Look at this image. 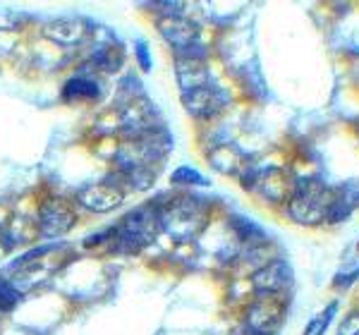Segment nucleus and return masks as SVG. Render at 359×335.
Listing matches in <instances>:
<instances>
[{
  "instance_id": "f257e3e1",
  "label": "nucleus",
  "mask_w": 359,
  "mask_h": 335,
  "mask_svg": "<svg viewBox=\"0 0 359 335\" xmlns=\"http://www.w3.org/2000/svg\"><path fill=\"white\" fill-rule=\"evenodd\" d=\"M156 216H158V225L163 233H168L177 242H187L194 240L204 230V225L208 221V209H206V201L187 194V196L170 199L168 204H163L156 211Z\"/></svg>"
},
{
  "instance_id": "f03ea898",
  "label": "nucleus",
  "mask_w": 359,
  "mask_h": 335,
  "mask_svg": "<svg viewBox=\"0 0 359 335\" xmlns=\"http://www.w3.org/2000/svg\"><path fill=\"white\" fill-rule=\"evenodd\" d=\"M158 216L156 211L142 209L127 213V216L120 221L118 228L111 230L113 235V252H123V254H132L144 249L147 245H151L156 238V230H158Z\"/></svg>"
},
{
  "instance_id": "7ed1b4c3",
  "label": "nucleus",
  "mask_w": 359,
  "mask_h": 335,
  "mask_svg": "<svg viewBox=\"0 0 359 335\" xmlns=\"http://www.w3.org/2000/svg\"><path fill=\"white\" fill-rule=\"evenodd\" d=\"M333 196L321 182L311 180L294 189L287 201V216L299 225H318L328 221V209H331Z\"/></svg>"
},
{
  "instance_id": "20e7f679",
  "label": "nucleus",
  "mask_w": 359,
  "mask_h": 335,
  "mask_svg": "<svg viewBox=\"0 0 359 335\" xmlns=\"http://www.w3.org/2000/svg\"><path fill=\"white\" fill-rule=\"evenodd\" d=\"M285 319V307L278 297H259L247 311V331L252 335H276Z\"/></svg>"
},
{
  "instance_id": "39448f33",
  "label": "nucleus",
  "mask_w": 359,
  "mask_h": 335,
  "mask_svg": "<svg viewBox=\"0 0 359 335\" xmlns=\"http://www.w3.org/2000/svg\"><path fill=\"white\" fill-rule=\"evenodd\" d=\"M182 103L187 108V113H192L194 118H211V115L221 113L228 103V94L216 84H204L199 89L182 91Z\"/></svg>"
},
{
  "instance_id": "423d86ee",
  "label": "nucleus",
  "mask_w": 359,
  "mask_h": 335,
  "mask_svg": "<svg viewBox=\"0 0 359 335\" xmlns=\"http://www.w3.org/2000/svg\"><path fill=\"white\" fill-rule=\"evenodd\" d=\"M77 223V216L62 199H50L39 209V233L43 238H60Z\"/></svg>"
},
{
  "instance_id": "0eeeda50",
  "label": "nucleus",
  "mask_w": 359,
  "mask_h": 335,
  "mask_svg": "<svg viewBox=\"0 0 359 335\" xmlns=\"http://www.w3.org/2000/svg\"><path fill=\"white\" fill-rule=\"evenodd\" d=\"M77 201L89 211L103 213V211H113L118 209L125 201V194L120 187H115L113 182H98V184H89V187L79 189L77 192Z\"/></svg>"
},
{
  "instance_id": "6e6552de",
  "label": "nucleus",
  "mask_w": 359,
  "mask_h": 335,
  "mask_svg": "<svg viewBox=\"0 0 359 335\" xmlns=\"http://www.w3.org/2000/svg\"><path fill=\"white\" fill-rule=\"evenodd\" d=\"M292 280V271L290 264L285 261H273V264H266L257 273L252 275V282L262 297H278V292H283Z\"/></svg>"
},
{
  "instance_id": "1a4fd4ad",
  "label": "nucleus",
  "mask_w": 359,
  "mask_h": 335,
  "mask_svg": "<svg viewBox=\"0 0 359 335\" xmlns=\"http://www.w3.org/2000/svg\"><path fill=\"white\" fill-rule=\"evenodd\" d=\"M158 32L175 50L187 48L196 39V25L192 20H184V17H161Z\"/></svg>"
},
{
  "instance_id": "9d476101",
  "label": "nucleus",
  "mask_w": 359,
  "mask_h": 335,
  "mask_svg": "<svg viewBox=\"0 0 359 335\" xmlns=\"http://www.w3.org/2000/svg\"><path fill=\"white\" fill-rule=\"evenodd\" d=\"M249 180H245L242 184L245 187H254L259 189V194L269 201H283L287 196V182L285 175L280 170H266V172H249Z\"/></svg>"
},
{
  "instance_id": "9b49d317",
  "label": "nucleus",
  "mask_w": 359,
  "mask_h": 335,
  "mask_svg": "<svg viewBox=\"0 0 359 335\" xmlns=\"http://www.w3.org/2000/svg\"><path fill=\"white\" fill-rule=\"evenodd\" d=\"M86 34H89V25L82 20H57L46 27V39H50L53 43H60V46L82 43L86 39Z\"/></svg>"
},
{
  "instance_id": "f8f14e48",
  "label": "nucleus",
  "mask_w": 359,
  "mask_h": 335,
  "mask_svg": "<svg viewBox=\"0 0 359 335\" xmlns=\"http://www.w3.org/2000/svg\"><path fill=\"white\" fill-rule=\"evenodd\" d=\"M177 79H180V89L182 91H192L199 86L208 84V65L206 60H196V57H180L175 62Z\"/></svg>"
},
{
  "instance_id": "ddd939ff",
  "label": "nucleus",
  "mask_w": 359,
  "mask_h": 335,
  "mask_svg": "<svg viewBox=\"0 0 359 335\" xmlns=\"http://www.w3.org/2000/svg\"><path fill=\"white\" fill-rule=\"evenodd\" d=\"M98 94H101V86L91 77H72L62 86V98H67V101H74V98H98Z\"/></svg>"
},
{
  "instance_id": "4468645a",
  "label": "nucleus",
  "mask_w": 359,
  "mask_h": 335,
  "mask_svg": "<svg viewBox=\"0 0 359 335\" xmlns=\"http://www.w3.org/2000/svg\"><path fill=\"white\" fill-rule=\"evenodd\" d=\"M208 163H211L216 170L221 172H237L240 170V163H242V156L235 151V149L230 146H218L216 151H213L211 156H208Z\"/></svg>"
},
{
  "instance_id": "2eb2a0df",
  "label": "nucleus",
  "mask_w": 359,
  "mask_h": 335,
  "mask_svg": "<svg viewBox=\"0 0 359 335\" xmlns=\"http://www.w3.org/2000/svg\"><path fill=\"white\" fill-rule=\"evenodd\" d=\"M94 65L98 70L113 72L120 67V53H115L113 46H101V48L94 50Z\"/></svg>"
},
{
  "instance_id": "dca6fc26",
  "label": "nucleus",
  "mask_w": 359,
  "mask_h": 335,
  "mask_svg": "<svg viewBox=\"0 0 359 335\" xmlns=\"http://www.w3.org/2000/svg\"><path fill=\"white\" fill-rule=\"evenodd\" d=\"M335 311H338V302L328 304V309L323 311V314H318L316 319H311V321H309V326H306L304 335H323V333H326V328L331 326Z\"/></svg>"
},
{
  "instance_id": "f3484780",
  "label": "nucleus",
  "mask_w": 359,
  "mask_h": 335,
  "mask_svg": "<svg viewBox=\"0 0 359 335\" xmlns=\"http://www.w3.org/2000/svg\"><path fill=\"white\" fill-rule=\"evenodd\" d=\"M20 302V290L0 275V311H13Z\"/></svg>"
},
{
  "instance_id": "a211bd4d",
  "label": "nucleus",
  "mask_w": 359,
  "mask_h": 335,
  "mask_svg": "<svg viewBox=\"0 0 359 335\" xmlns=\"http://www.w3.org/2000/svg\"><path fill=\"white\" fill-rule=\"evenodd\" d=\"M230 225L235 228V233L240 235V238H247V240H262L264 238V230L259 228V225H254L252 221H247V218H242V216H233L230 218Z\"/></svg>"
},
{
  "instance_id": "6ab92c4d",
  "label": "nucleus",
  "mask_w": 359,
  "mask_h": 335,
  "mask_svg": "<svg viewBox=\"0 0 359 335\" xmlns=\"http://www.w3.org/2000/svg\"><path fill=\"white\" fill-rule=\"evenodd\" d=\"M170 180L177 184H199V187H206L208 184L206 177L201 175L199 170H194V168H177V170L172 172Z\"/></svg>"
},
{
  "instance_id": "aec40b11",
  "label": "nucleus",
  "mask_w": 359,
  "mask_h": 335,
  "mask_svg": "<svg viewBox=\"0 0 359 335\" xmlns=\"http://www.w3.org/2000/svg\"><path fill=\"white\" fill-rule=\"evenodd\" d=\"M338 335H359V311H352V314L340 323Z\"/></svg>"
},
{
  "instance_id": "412c9836",
  "label": "nucleus",
  "mask_w": 359,
  "mask_h": 335,
  "mask_svg": "<svg viewBox=\"0 0 359 335\" xmlns=\"http://www.w3.org/2000/svg\"><path fill=\"white\" fill-rule=\"evenodd\" d=\"M137 60H139V67L144 72H151V55H149V46L144 41H137Z\"/></svg>"
},
{
  "instance_id": "4be33fe9",
  "label": "nucleus",
  "mask_w": 359,
  "mask_h": 335,
  "mask_svg": "<svg viewBox=\"0 0 359 335\" xmlns=\"http://www.w3.org/2000/svg\"><path fill=\"white\" fill-rule=\"evenodd\" d=\"M242 335H252V333H249V331H247V333H242Z\"/></svg>"
}]
</instances>
